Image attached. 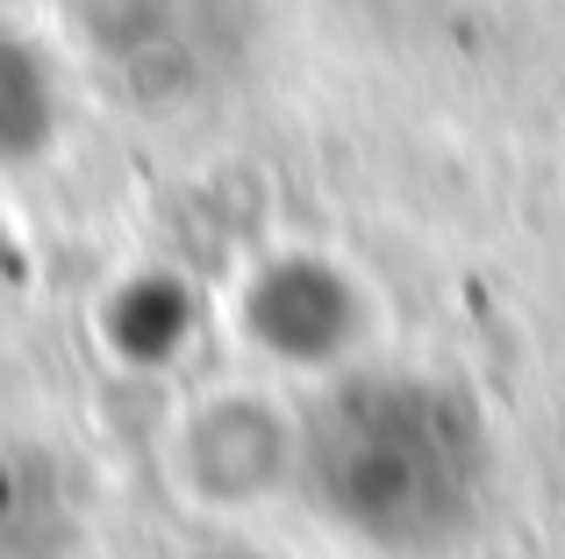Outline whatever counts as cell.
Wrapping results in <instances>:
<instances>
[{
  "mask_svg": "<svg viewBox=\"0 0 565 559\" xmlns=\"http://www.w3.org/2000/svg\"><path fill=\"white\" fill-rule=\"evenodd\" d=\"M294 481L337 538L380 559H437L494 503V431L458 380L359 366L308 402Z\"/></svg>",
  "mask_w": 565,
  "mask_h": 559,
  "instance_id": "1",
  "label": "cell"
},
{
  "mask_svg": "<svg viewBox=\"0 0 565 559\" xmlns=\"http://www.w3.org/2000/svg\"><path fill=\"white\" fill-rule=\"evenodd\" d=\"M72 51L115 101L180 115L230 94L265 36V0H57Z\"/></svg>",
  "mask_w": 565,
  "mask_h": 559,
  "instance_id": "2",
  "label": "cell"
},
{
  "mask_svg": "<svg viewBox=\"0 0 565 559\" xmlns=\"http://www.w3.org/2000/svg\"><path fill=\"white\" fill-rule=\"evenodd\" d=\"M250 337L287 366H330L359 337V287L322 259H279L250 287Z\"/></svg>",
  "mask_w": 565,
  "mask_h": 559,
  "instance_id": "3",
  "label": "cell"
},
{
  "mask_svg": "<svg viewBox=\"0 0 565 559\" xmlns=\"http://www.w3.org/2000/svg\"><path fill=\"white\" fill-rule=\"evenodd\" d=\"M79 531V495L57 452L0 437V559H65Z\"/></svg>",
  "mask_w": 565,
  "mask_h": 559,
  "instance_id": "4",
  "label": "cell"
},
{
  "mask_svg": "<svg viewBox=\"0 0 565 559\" xmlns=\"http://www.w3.org/2000/svg\"><path fill=\"white\" fill-rule=\"evenodd\" d=\"M65 129V80L43 43L0 29V172L36 166Z\"/></svg>",
  "mask_w": 565,
  "mask_h": 559,
  "instance_id": "5",
  "label": "cell"
},
{
  "mask_svg": "<svg viewBox=\"0 0 565 559\" xmlns=\"http://www.w3.org/2000/svg\"><path fill=\"white\" fill-rule=\"evenodd\" d=\"M186 337H193V294L180 287V280L151 273V280L115 287V302H108V345H115V359L166 366Z\"/></svg>",
  "mask_w": 565,
  "mask_h": 559,
  "instance_id": "6",
  "label": "cell"
},
{
  "mask_svg": "<svg viewBox=\"0 0 565 559\" xmlns=\"http://www.w3.org/2000/svg\"><path fill=\"white\" fill-rule=\"evenodd\" d=\"M22 287H29V252H22V238L0 223V316L22 302Z\"/></svg>",
  "mask_w": 565,
  "mask_h": 559,
  "instance_id": "7",
  "label": "cell"
},
{
  "mask_svg": "<svg viewBox=\"0 0 565 559\" xmlns=\"http://www.w3.org/2000/svg\"><path fill=\"white\" fill-rule=\"evenodd\" d=\"M222 559H258V552H222Z\"/></svg>",
  "mask_w": 565,
  "mask_h": 559,
  "instance_id": "8",
  "label": "cell"
}]
</instances>
